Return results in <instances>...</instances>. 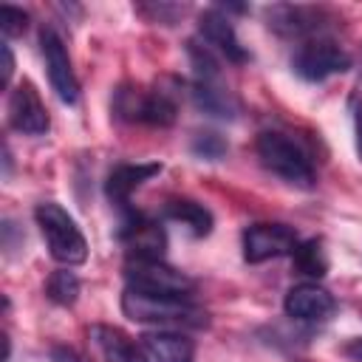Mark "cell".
<instances>
[{"label": "cell", "instance_id": "1", "mask_svg": "<svg viewBox=\"0 0 362 362\" xmlns=\"http://www.w3.org/2000/svg\"><path fill=\"white\" fill-rule=\"evenodd\" d=\"M122 311L133 322H153V325H184V328H206L209 314L192 300L178 294H150L139 288H124Z\"/></svg>", "mask_w": 362, "mask_h": 362}, {"label": "cell", "instance_id": "25", "mask_svg": "<svg viewBox=\"0 0 362 362\" xmlns=\"http://www.w3.org/2000/svg\"><path fill=\"white\" fill-rule=\"evenodd\" d=\"M354 124H356V153H359V158H362V102H359L356 110H354Z\"/></svg>", "mask_w": 362, "mask_h": 362}, {"label": "cell", "instance_id": "4", "mask_svg": "<svg viewBox=\"0 0 362 362\" xmlns=\"http://www.w3.org/2000/svg\"><path fill=\"white\" fill-rule=\"evenodd\" d=\"M113 113L127 122H141V124H156L167 127L175 122L178 113V99L167 88H153V90H139V88H119L113 96Z\"/></svg>", "mask_w": 362, "mask_h": 362}, {"label": "cell", "instance_id": "8", "mask_svg": "<svg viewBox=\"0 0 362 362\" xmlns=\"http://www.w3.org/2000/svg\"><path fill=\"white\" fill-rule=\"evenodd\" d=\"M297 232L286 223H252L243 229V260L266 263L297 249Z\"/></svg>", "mask_w": 362, "mask_h": 362}, {"label": "cell", "instance_id": "5", "mask_svg": "<svg viewBox=\"0 0 362 362\" xmlns=\"http://www.w3.org/2000/svg\"><path fill=\"white\" fill-rule=\"evenodd\" d=\"M291 68L305 82H322L334 74H345L351 68V54L331 37H308L291 54Z\"/></svg>", "mask_w": 362, "mask_h": 362}, {"label": "cell", "instance_id": "11", "mask_svg": "<svg viewBox=\"0 0 362 362\" xmlns=\"http://www.w3.org/2000/svg\"><path fill=\"white\" fill-rule=\"evenodd\" d=\"M8 124L25 136H42L51 124L48 110L31 82H20L8 96Z\"/></svg>", "mask_w": 362, "mask_h": 362}, {"label": "cell", "instance_id": "10", "mask_svg": "<svg viewBox=\"0 0 362 362\" xmlns=\"http://www.w3.org/2000/svg\"><path fill=\"white\" fill-rule=\"evenodd\" d=\"M198 34L204 37V45L206 48H215L226 62H235V65H243L249 59L246 48L240 45L238 34H235V25L229 20L226 11H221L218 6L204 11L198 17Z\"/></svg>", "mask_w": 362, "mask_h": 362}, {"label": "cell", "instance_id": "18", "mask_svg": "<svg viewBox=\"0 0 362 362\" xmlns=\"http://www.w3.org/2000/svg\"><path fill=\"white\" fill-rule=\"evenodd\" d=\"M164 215H167L170 221H178V223H184V226H189V232L198 235V238L209 235V232H212V223H215V221H212V212H209L204 204L189 201V198H173V201H167Z\"/></svg>", "mask_w": 362, "mask_h": 362}, {"label": "cell", "instance_id": "21", "mask_svg": "<svg viewBox=\"0 0 362 362\" xmlns=\"http://www.w3.org/2000/svg\"><path fill=\"white\" fill-rule=\"evenodd\" d=\"M226 141L218 136V133H195L192 139V153L198 158H206V161H221L226 156Z\"/></svg>", "mask_w": 362, "mask_h": 362}, {"label": "cell", "instance_id": "12", "mask_svg": "<svg viewBox=\"0 0 362 362\" xmlns=\"http://www.w3.org/2000/svg\"><path fill=\"white\" fill-rule=\"evenodd\" d=\"M283 305H286V314L300 322H325L337 311L334 294L317 283H300V286L288 288Z\"/></svg>", "mask_w": 362, "mask_h": 362}, {"label": "cell", "instance_id": "19", "mask_svg": "<svg viewBox=\"0 0 362 362\" xmlns=\"http://www.w3.org/2000/svg\"><path fill=\"white\" fill-rule=\"evenodd\" d=\"M291 263L305 277H314V280L317 277H325V272H328V255L322 249V240L320 238H311V240L297 243V249L291 252Z\"/></svg>", "mask_w": 362, "mask_h": 362}, {"label": "cell", "instance_id": "16", "mask_svg": "<svg viewBox=\"0 0 362 362\" xmlns=\"http://www.w3.org/2000/svg\"><path fill=\"white\" fill-rule=\"evenodd\" d=\"M161 173V164L158 161H136V164H119L110 175H107V184H105V192L107 198L116 204V206H127L130 195L144 184L150 181L153 175Z\"/></svg>", "mask_w": 362, "mask_h": 362}, {"label": "cell", "instance_id": "7", "mask_svg": "<svg viewBox=\"0 0 362 362\" xmlns=\"http://www.w3.org/2000/svg\"><path fill=\"white\" fill-rule=\"evenodd\" d=\"M40 45H42V57H45V68H48L51 88L57 90L59 102L76 105V99H79V82H76V74H74L68 48H65V42H62V37L57 34L54 25H42V31H40Z\"/></svg>", "mask_w": 362, "mask_h": 362}, {"label": "cell", "instance_id": "13", "mask_svg": "<svg viewBox=\"0 0 362 362\" xmlns=\"http://www.w3.org/2000/svg\"><path fill=\"white\" fill-rule=\"evenodd\" d=\"M192 99L204 113H209L215 119H235L240 110L238 96L229 90V85H223L221 74L195 76L192 79Z\"/></svg>", "mask_w": 362, "mask_h": 362}, {"label": "cell", "instance_id": "22", "mask_svg": "<svg viewBox=\"0 0 362 362\" xmlns=\"http://www.w3.org/2000/svg\"><path fill=\"white\" fill-rule=\"evenodd\" d=\"M25 25H28V14L23 8L8 6V3L0 6V31H3V37H20L25 31Z\"/></svg>", "mask_w": 362, "mask_h": 362}, {"label": "cell", "instance_id": "14", "mask_svg": "<svg viewBox=\"0 0 362 362\" xmlns=\"http://www.w3.org/2000/svg\"><path fill=\"white\" fill-rule=\"evenodd\" d=\"M266 20L277 34H286V37H317V31L322 25V8L283 3V6H272L266 11Z\"/></svg>", "mask_w": 362, "mask_h": 362}, {"label": "cell", "instance_id": "17", "mask_svg": "<svg viewBox=\"0 0 362 362\" xmlns=\"http://www.w3.org/2000/svg\"><path fill=\"white\" fill-rule=\"evenodd\" d=\"M90 339L102 351L105 362H150L147 351L139 348L124 331H119L113 325H93L90 328Z\"/></svg>", "mask_w": 362, "mask_h": 362}, {"label": "cell", "instance_id": "6", "mask_svg": "<svg viewBox=\"0 0 362 362\" xmlns=\"http://www.w3.org/2000/svg\"><path fill=\"white\" fill-rule=\"evenodd\" d=\"M124 280L130 288L150 291V294H178L192 297L195 280L184 272L167 266L164 260H127L124 263Z\"/></svg>", "mask_w": 362, "mask_h": 362}, {"label": "cell", "instance_id": "2", "mask_svg": "<svg viewBox=\"0 0 362 362\" xmlns=\"http://www.w3.org/2000/svg\"><path fill=\"white\" fill-rule=\"evenodd\" d=\"M257 158L260 164L274 173L277 178H283L286 184H294V187H314L317 184V170H314V161H311V153L288 133H280V130H263L257 136Z\"/></svg>", "mask_w": 362, "mask_h": 362}, {"label": "cell", "instance_id": "24", "mask_svg": "<svg viewBox=\"0 0 362 362\" xmlns=\"http://www.w3.org/2000/svg\"><path fill=\"white\" fill-rule=\"evenodd\" d=\"M342 354H345V356H351L354 362H362V337L348 339V342L342 345Z\"/></svg>", "mask_w": 362, "mask_h": 362}, {"label": "cell", "instance_id": "15", "mask_svg": "<svg viewBox=\"0 0 362 362\" xmlns=\"http://www.w3.org/2000/svg\"><path fill=\"white\" fill-rule=\"evenodd\" d=\"M141 348L153 362H195V342L181 331H147L141 334Z\"/></svg>", "mask_w": 362, "mask_h": 362}, {"label": "cell", "instance_id": "20", "mask_svg": "<svg viewBox=\"0 0 362 362\" xmlns=\"http://www.w3.org/2000/svg\"><path fill=\"white\" fill-rule=\"evenodd\" d=\"M45 294L57 305H74L79 297V277L68 269H57L45 283Z\"/></svg>", "mask_w": 362, "mask_h": 362}, {"label": "cell", "instance_id": "3", "mask_svg": "<svg viewBox=\"0 0 362 362\" xmlns=\"http://www.w3.org/2000/svg\"><path fill=\"white\" fill-rule=\"evenodd\" d=\"M37 226L45 238V246L57 263L65 266H79L88 260V240L76 221L57 204V201H42L34 209Z\"/></svg>", "mask_w": 362, "mask_h": 362}, {"label": "cell", "instance_id": "23", "mask_svg": "<svg viewBox=\"0 0 362 362\" xmlns=\"http://www.w3.org/2000/svg\"><path fill=\"white\" fill-rule=\"evenodd\" d=\"M0 54H3V85L8 88L11 74H14V57H11V48H8V42H6V40L0 42Z\"/></svg>", "mask_w": 362, "mask_h": 362}, {"label": "cell", "instance_id": "9", "mask_svg": "<svg viewBox=\"0 0 362 362\" xmlns=\"http://www.w3.org/2000/svg\"><path fill=\"white\" fill-rule=\"evenodd\" d=\"M119 240L127 252V260H161L167 249L164 226L147 215L130 212L119 229Z\"/></svg>", "mask_w": 362, "mask_h": 362}]
</instances>
